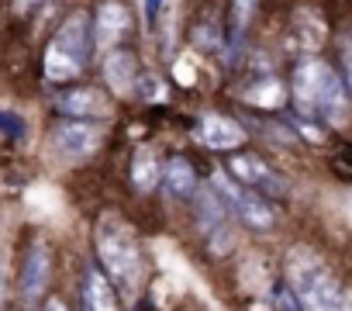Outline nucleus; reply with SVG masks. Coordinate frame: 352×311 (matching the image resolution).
Here are the masks:
<instances>
[{"mask_svg":"<svg viewBox=\"0 0 352 311\" xmlns=\"http://www.w3.org/2000/svg\"><path fill=\"white\" fill-rule=\"evenodd\" d=\"M94 242H97V256H100V266L107 270V277L121 290H135L138 280H142V253H138L135 232L121 218L104 215L97 222Z\"/></svg>","mask_w":352,"mask_h":311,"instance_id":"1","label":"nucleus"},{"mask_svg":"<svg viewBox=\"0 0 352 311\" xmlns=\"http://www.w3.org/2000/svg\"><path fill=\"white\" fill-rule=\"evenodd\" d=\"M287 280L304 311H349V297L338 287V280L311 256V253H294L287 263Z\"/></svg>","mask_w":352,"mask_h":311,"instance_id":"2","label":"nucleus"},{"mask_svg":"<svg viewBox=\"0 0 352 311\" xmlns=\"http://www.w3.org/2000/svg\"><path fill=\"white\" fill-rule=\"evenodd\" d=\"M214 191L232 204V211L249 225V228H259V232H266V228H273V222H276V211H273V204L259 194V191H252V187H245L242 180H232L228 173H214Z\"/></svg>","mask_w":352,"mask_h":311,"instance_id":"3","label":"nucleus"},{"mask_svg":"<svg viewBox=\"0 0 352 311\" xmlns=\"http://www.w3.org/2000/svg\"><path fill=\"white\" fill-rule=\"evenodd\" d=\"M197 194V225L204 232V239L211 242V253L225 256L232 253L235 246V228H232V215L228 208L221 204V194L204 187V191H194Z\"/></svg>","mask_w":352,"mask_h":311,"instance_id":"4","label":"nucleus"},{"mask_svg":"<svg viewBox=\"0 0 352 311\" xmlns=\"http://www.w3.org/2000/svg\"><path fill=\"white\" fill-rule=\"evenodd\" d=\"M49 277H52V253L42 239H35L25 253V266H21V297L28 308H35L49 287Z\"/></svg>","mask_w":352,"mask_h":311,"instance_id":"5","label":"nucleus"},{"mask_svg":"<svg viewBox=\"0 0 352 311\" xmlns=\"http://www.w3.org/2000/svg\"><path fill=\"white\" fill-rule=\"evenodd\" d=\"M228 170H232L235 180H242L245 187H252L259 194H270V197H283L287 194V180L273 167H266L259 156H232Z\"/></svg>","mask_w":352,"mask_h":311,"instance_id":"6","label":"nucleus"},{"mask_svg":"<svg viewBox=\"0 0 352 311\" xmlns=\"http://www.w3.org/2000/svg\"><path fill=\"white\" fill-rule=\"evenodd\" d=\"M52 138H56L63 156H69V160H87V156H94L97 145H100V128H94L83 118H76V121L59 125Z\"/></svg>","mask_w":352,"mask_h":311,"instance_id":"7","label":"nucleus"},{"mask_svg":"<svg viewBox=\"0 0 352 311\" xmlns=\"http://www.w3.org/2000/svg\"><path fill=\"white\" fill-rule=\"evenodd\" d=\"M328 73L331 69L324 63H318V59H307V63L297 66V73H294V97H297V107L304 114H318V97H321V90L328 83Z\"/></svg>","mask_w":352,"mask_h":311,"instance_id":"8","label":"nucleus"},{"mask_svg":"<svg viewBox=\"0 0 352 311\" xmlns=\"http://www.w3.org/2000/svg\"><path fill=\"white\" fill-rule=\"evenodd\" d=\"M131 28V14L121 0H104L97 8V18H94V42L100 49H111L118 45V39Z\"/></svg>","mask_w":352,"mask_h":311,"instance_id":"9","label":"nucleus"},{"mask_svg":"<svg viewBox=\"0 0 352 311\" xmlns=\"http://www.w3.org/2000/svg\"><path fill=\"white\" fill-rule=\"evenodd\" d=\"M90 45H94V42H90V18H87V14H73V18H66L63 28H59L56 39H52V49L73 56L80 66H87V59H90Z\"/></svg>","mask_w":352,"mask_h":311,"instance_id":"10","label":"nucleus"},{"mask_svg":"<svg viewBox=\"0 0 352 311\" xmlns=\"http://www.w3.org/2000/svg\"><path fill=\"white\" fill-rule=\"evenodd\" d=\"M56 107L69 118H104L107 114V97L94 87H76L56 97Z\"/></svg>","mask_w":352,"mask_h":311,"instance_id":"11","label":"nucleus"},{"mask_svg":"<svg viewBox=\"0 0 352 311\" xmlns=\"http://www.w3.org/2000/svg\"><path fill=\"white\" fill-rule=\"evenodd\" d=\"M197 135H201V142L211 145V149H239V145L245 142V131H242L232 118H225V114H204Z\"/></svg>","mask_w":352,"mask_h":311,"instance_id":"12","label":"nucleus"},{"mask_svg":"<svg viewBox=\"0 0 352 311\" xmlns=\"http://www.w3.org/2000/svg\"><path fill=\"white\" fill-rule=\"evenodd\" d=\"M80 297H83V311H118L111 277H107L104 270H97V266H87Z\"/></svg>","mask_w":352,"mask_h":311,"instance_id":"13","label":"nucleus"},{"mask_svg":"<svg viewBox=\"0 0 352 311\" xmlns=\"http://www.w3.org/2000/svg\"><path fill=\"white\" fill-rule=\"evenodd\" d=\"M104 76L111 83L114 94H131L135 83H138V66H135V56L131 52H121L114 49L107 59H104Z\"/></svg>","mask_w":352,"mask_h":311,"instance_id":"14","label":"nucleus"},{"mask_svg":"<svg viewBox=\"0 0 352 311\" xmlns=\"http://www.w3.org/2000/svg\"><path fill=\"white\" fill-rule=\"evenodd\" d=\"M318 114L331 125H345V118H349V97H345V87L335 73H328V83L318 97Z\"/></svg>","mask_w":352,"mask_h":311,"instance_id":"15","label":"nucleus"},{"mask_svg":"<svg viewBox=\"0 0 352 311\" xmlns=\"http://www.w3.org/2000/svg\"><path fill=\"white\" fill-rule=\"evenodd\" d=\"M162 177H166L169 194H176V197H194V191H197V173H194V167L184 160V156H173V160L166 163V170H162Z\"/></svg>","mask_w":352,"mask_h":311,"instance_id":"16","label":"nucleus"},{"mask_svg":"<svg viewBox=\"0 0 352 311\" xmlns=\"http://www.w3.org/2000/svg\"><path fill=\"white\" fill-rule=\"evenodd\" d=\"M159 177H162V167H159V160H155V152L142 145V149L131 156V184H135L138 191H152V187L159 184Z\"/></svg>","mask_w":352,"mask_h":311,"instance_id":"17","label":"nucleus"},{"mask_svg":"<svg viewBox=\"0 0 352 311\" xmlns=\"http://www.w3.org/2000/svg\"><path fill=\"white\" fill-rule=\"evenodd\" d=\"M80 73H83V66H80L73 56H66V52H59V49L49 45V52H45V76H49L52 83H69V80H76Z\"/></svg>","mask_w":352,"mask_h":311,"instance_id":"18","label":"nucleus"},{"mask_svg":"<svg viewBox=\"0 0 352 311\" xmlns=\"http://www.w3.org/2000/svg\"><path fill=\"white\" fill-rule=\"evenodd\" d=\"M249 100L259 107H280L283 104V87L276 80H259L256 87H249Z\"/></svg>","mask_w":352,"mask_h":311,"instance_id":"19","label":"nucleus"},{"mask_svg":"<svg viewBox=\"0 0 352 311\" xmlns=\"http://www.w3.org/2000/svg\"><path fill=\"white\" fill-rule=\"evenodd\" d=\"M0 131L11 135V138H21V135L28 131V125H25V118L14 114V111H0Z\"/></svg>","mask_w":352,"mask_h":311,"instance_id":"20","label":"nucleus"},{"mask_svg":"<svg viewBox=\"0 0 352 311\" xmlns=\"http://www.w3.org/2000/svg\"><path fill=\"white\" fill-rule=\"evenodd\" d=\"M138 90H142V97H148V100H155L159 94H162V87L155 83V76H138V83H135Z\"/></svg>","mask_w":352,"mask_h":311,"instance_id":"21","label":"nucleus"},{"mask_svg":"<svg viewBox=\"0 0 352 311\" xmlns=\"http://www.w3.org/2000/svg\"><path fill=\"white\" fill-rule=\"evenodd\" d=\"M342 63H345V80L352 87V39H342Z\"/></svg>","mask_w":352,"mask_h":311,"instance_id":"22","label":"nucleus"},{"mask_svg":"<svg viewBox=\"0 0 352 311\" xmlns=\"http://www.w3.org/2000/svg\"><path fill=\"white\" fill-rule=\"evenodd\" d=\"M42 311H66V304H63V301H59V297H49V301H45V308H42Z\"/></svg>","mask_w":352,"mask_h":311,"instance_id":"23","label":"nucleus"},{"mask_svg":"<svg viewBox=\"0 0 352 311\" xmlns=\"http://www.w3.org/2000/svg\"><path fill=\"white\" fill-rule=\"evenodd\" d=\"M0 304H4V277H0Z\"/></svg>","mask_w":352,"mask_h":311,"instance_id":"24","label":"nucleus"}]
</instances>
